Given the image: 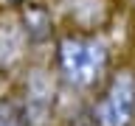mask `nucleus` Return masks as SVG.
<instances>
[{"label": "nucleus", "mask_w": 135, "mask_h": 126, "mask_svg": "<svg viewBox=\"0 0 135 126\" xmlns=\"http://www.w3.org/2000/svg\"><path fill=\"white\" fill-rule=\"evenodd\" d=\"M20 34L28 45H45L54 39V17L42 3H25L20 8Z\"/></svg>", "instance_id": "3"}, {"label": "nucleus", "mask_w": 135, "mask_h": 126, "mask_svg": "<svg viewBox=\"0 0 135 126\" xmlns=\"http://www.w3.org/2000/svg\"><path fill=\"white\" fill-rule=\"evenodd\" d=\"M68 126H90V123H87L84 118H79V120H73V123H68Z\"/></svg>", "instance_id": "6"}, {"label": "nucleus", "mask_w": 135, "mask_h": 126, "mask_svg": "<svg viewBox=\"0 0 135 126\" xmlns=\"http://www.w3.org/2000/svg\"><path fill=\"white\" fill-rule=\"evenodd\" d=\"M90 126H135V70L115 67L110 70L96 95L84 109Z\"/></svg>", "instance_id": "2"}, {"label": "nucleus", "mask_w": 135, "mask_h": 126, "mask_svg": "<svg viewBox=\"0 0 135 126\" xmlns=\"http://www.w3.org/2000/svg\"><path fill=\"white\" fill-rule=\"evenodd\" d=\"M54 70L62 87L82 95H90L104 84L113 70L107 42L96 34L65 31L54 36Z\"/></svg>", "instance_id": "1"}, {"label": "nucleus", "mask_w": 135, "mask_h": 126, "mask_svg": "<svg viewBox=\"0 0 135 126\" xmlns=\"http://www.w3.org/2000/svg\"><path fill=\"white\" fill-rule=\"evenodd\" d=\"M6 3H8V6H14V8H23L25 3H31V0H6Z\"/></svg>", "instance_id": "5"}, {"label": "nucleus", "mask_w": 135, "mask_h": 126, "mask_svg": "<svg viewBox=\"0 0 135 126\" xmlns=\"http://www.w3.org/2000/svg\"><path fill=\"white\" fill-rule=\"evenodd\" d=\"M0 126H31L17 95H0Z\"/></svg>", "instance_id": "4"}]
</instances>
